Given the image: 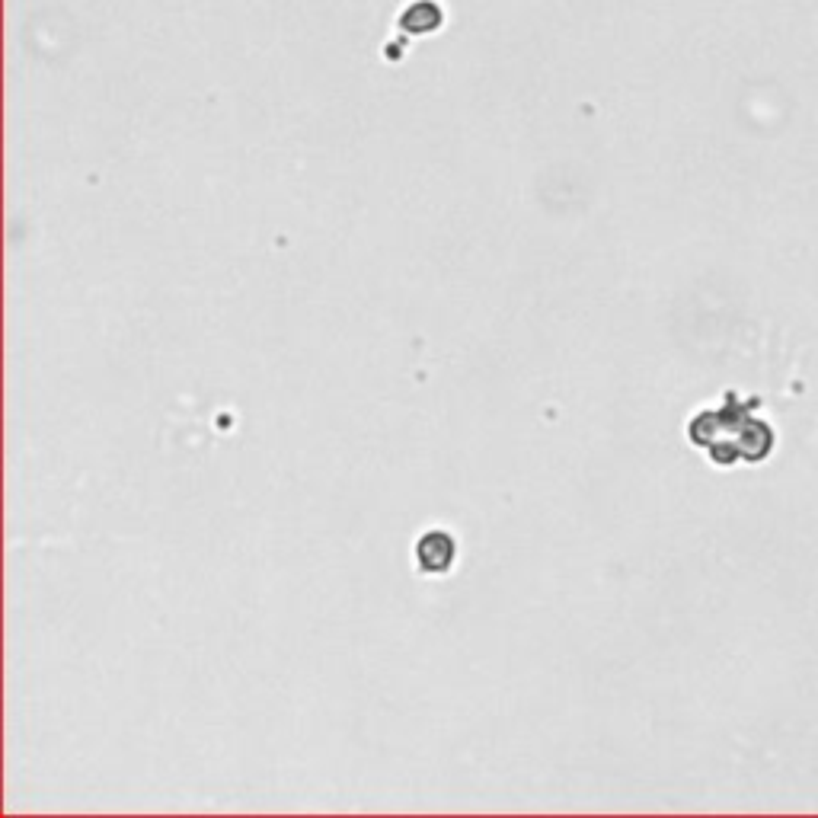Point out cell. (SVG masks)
Segmentation results:
<instances>
[{"label": "cell", "mask_w": 818, "mask_h": 818, "mask_svg": "<svg viewBox=\"0 0 818 818\" xmlns=\"http://www.w3.org/2000/svg\"><path fill=\"white\" fill-rule=\"evenodd\" d=\"M403 23H419L416 32H432L441 26V10L429 4V0H419V4H413V10H406Z\"/></svg>", "instance_id": "6da1fadb"}]
</instances>
